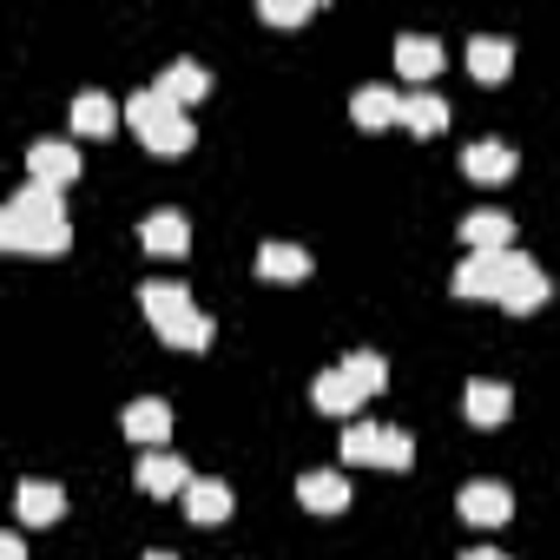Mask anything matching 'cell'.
<instances>
[{"instance_id":"obj_1","label":"cell","mask_w":560,"mask_h":560,"mask_svg":"<svg viewBox=\"0 0 560 560\" xmlns=\"http://www.w3.org/2000/svg\"><path fill=\"white\" fill-rule=\"evenodd\" d=\"M0 244L8 250H67L73 244V224H67V205L54 185H27L8 198V211H0Z\"/></svg>"},{"instance_id":"obj_2","label":"cell","mask_w":560,"mask_h":560,"mask_svg":"<svg viewBox=\"0 0 560 560\" xmlns=\"http://www.w3.org/2000/svg\"><path fill=\"white\" fill-rule=\"evenodd\" d=\"M126 119H132V132H139L159 159H178V152H191V139H198V132H191V119H185L165 93H152V86L126 100Z\"/></svg>"},{"instance_id":"obj_3","label":"cell","mask_w":560,"mask_h":560,"mask_svg":"<svg viewBox=\"0 0 560 560\" xmlns=\"http://www.w3.org/2000/svg\"><path fill=\"white\" fill-rule=\"evenodd\" d=\"M514 270H521V250H468V264L455 270V298H494L501 304Z\"/></svg>"},{"instance_id":"obj_4","label":"cell","mask_w":560,"mask_h":560,"mask_svg":"<svg viewBox=\"0 0 560 560\" xmlns=\"http://www.w3.org/2000/svg\"><path fill=\"white\" fill-rule=\"evenodd\" d=\"M409 435L402 429H376V422H350L343 429V462H370V468H409Z\"/></svg>"},{"instance_id":"obj_5","label":"cell","mask_w":560,"mask_h":560,"mask_svg":"<svg viewBox=\"0 0 560 560\" xmlns=\"http://www.w3.org/2000/svg\"><path fill=\"white\" fill-rule=\"evenodd\" d=\"M455 508H462V521H475V527H501V521L514 514V494H508L501 481H468V488L455 494Z\"/></svg>"},{"instance_id":"obj_6","label":"cell","mask_w":560,"mask_h":560,"mask_svg":"<svg viewBox=\"0 0 560 560\" xmlns=\"http://www.w3.org/2000/svg\"><path fill=\"white\" fill-rule=\"evenodd\" d=\"M27 172H34V185H73L80 178V152L73 145H60V139H34V152H27Z\"/></svg>"},{"instance_id":"obj_7","label":"cell","mask_w":560,"mask_h":560,"mask_svg":"<svg viewBox=\"0 0 560 560\" xmlns=\"http://www.w3.org/2000/svg\"><path fill=\"white\" fill-rule=\"evenodd\" d=\"M139 304H145L152 330H165V324H178V317H191V311H198V304H191V291H185V284H172V277H152V284H139Z\"/></svg>"},{"instance_id":"obj_8","label":"cell","mask_w":560,"mask_h":560,"mask_svg":"<svg viewBox=\"0 0 560 560\" xmlns=\"http://www.w3.org/2000/svg\"><path fill=\"white\" fill-rule=\"evenodd\" d=\"M298 501H304L311 514H343V508H350V481L330 475V468H311V475H298Z\"/></svg>"},{"instance_id":"obj_9","label":"cell","mask_w":560,"mask_h":560,"mask_svg":"<svg viewBox=\"0 0 560 560\" xmlns=\"http://www.w3.org/2000/svg\"><path fill=\"white\" fill-rule=\"evenodd\" d=\"M139 237H145L152 257H185V250H191V224H185L178 211H152V218L139 224Z\"/></svg>"},{"instance_id":"obj_10","label":"cell","mask_w":560,"mask_h":560,"mask_svg":"<svg viewBox=\"0 0 560 560\" xmlns=\"http://www.w3.org/2000/svg\"><path fill=\"white\" fill-rule=\"evenodd\" d=\"M462 409H468V422H475V429H501V422H508V409H514V389H508V383H468Z\"/></svg>"},{"instance_id":"obj_11","label":"cell","mask_w":560,"mask_h":560,"mask_svg":"<svg viewBox=\"0 0 560 560\" xmlns=\"http://www.w3.org/2000/svg\"><path fill=\"white\" fill-rule=\"evenodd\" d=\"M191 481H198V475H191L178 455H165V448H152V455L139 462V488H145V494H185Z\"/></svg>"},{"instance_id":"obj_12","label":"cell","mask_w":560,"mask_h":560,"mask_svg":"<svg viewBox=\"0 0 560 560\" xmlns=\"http://www.w3.org/2000/svg\"><path fill=\"white\" fill-rule=\"evenodd\" d=\"M14 508H21V521H27V527H47V521H60V514H67V488H60V481H21Z\"/></svg>"},{"instance_id":"obj_13","label":"cell","mask_w":560,"mask_h":560,"mask_svg":"<svg viewBox=\"0 0 560 560\" xmlns=\"http://www.w3.org/2000/svg\"><path fill=\"white\" fill-rule=\"evenodd\" d=\"M257 277H277V284H298V277H311V257H304V244H284V237L257 244Z\"/></svg>"},{"instance_id":"obj_14","label":"cell","mask_w":560,"mask_h":560,"mask_svg":"<svg viewBox=\"0 0 560 560\" xmlns=\"http://www.w3.org/2000/svg\"><path fill=\"white\" fill-rule=\"evenodd\" d=\"M462 172L481 178V185H494V178L514 172V145H508V139H475V145L462 152Z\"/></svg>"},{"instance_id":"obj_15","label":"cell","mask_w":560,"mask_h":560,"mask_svg":"<svg viewBox=\"0 0 560 560\" xmlns=\"http://www.w3.org/2000/svg\"><path fill=\"white\" fill-rule=\"evenodd\" d=\"M462 244L468 250H508L514 244V218L508 211H468L462 218Z\"/></svg>"},{"instance_id":"obj_16","label":"cell","mask_w":560,"mask_h":560,"mask_svg":"<svg viewBox=\"0 0 560 560\" xmlns=\"http://www.w3.org/2000/svg\"><path fill=\"white\" fill-rule=\"evenodd\" d=\"M126 435H132V442H145V448H159V442L172 435V409H165L159 396H139V402H126Z\"/></svg>"},{"instance_id":"obj_17","label":"cell","mask_w":560,"mask_h":560,"mask_svg":"<svg viewBox=\"0 0 560 560\" xmlns=\"http://www.w3.org/2000/svg\"><path fill=\"white\" fill-rule=\"evenodd\" d=\"M231 508H237V501H231V488H224V481H211V475H198V481L185 488V514H191L198 527H218Z\"/></svg>"},{"instance_id":"obj_18","label":"cell","mask_w":560,"mask_h":560,"mask_svg":"<svg viewBox=\"0 0 560 560\" xmlns=\"http://www.w3.org/2000/svg\"><path fill=\"white\" fill-rule=\"evenodd\" d=\"M508 67H514V47L501 34H475L468 40V73L475 80H508Z\"/></svg>"},{"instance_id":"obj_19","label":"cell","mask_w":560,"mask_h":560,"mask_svg":"<svg viewBox=\"0 0 560 560\" xmlns=\"http://www.w3.org/2000/svg\"><path fill=\"white\" fill-rule=\"evenodd\" d=\"M311 396H317V409H324V416H357V402H363V389H357V376H350V370H324Z\"/></svg>"},{"instance_id":"obj_20","label":"cell","mask_w":560,"mask_h":560,"mask_svg":"<svg viewBox=\"0 0 560 560\" xmlns=\"http://www.w3.org/2000/svg\"><path fill=\"white\" fill-rule=\"evenodd\" d=\"M547 291H553V284H547V270H540L534 257H521V270H514V284H508V298H501V304L527 317V311H540V304H547Z\"/></svg>"},{"instance_id":"obj_21","label":"cell","mask_w":560,"mask_h":560,"mask_svg":"<svg viewBox=\"0 0 560 560\" xmlns=\"http://www.w3.org/2000/svg\"><path fill=\"white\" fill-rule=\"evenodd\" d=\"M396 67H402L409 80H429V73L442 67V47H435V34H396Z\"/></svg>"},{"instance_id":"obj_22","label":"cell","mask_w":560,"mask_h":560,"mask_svg":"<svg viewBox=\"0 0 560 560\" xmlns=\"http://www.w3.org/2000/svg\"><path fill=\"white\" fill-rule=\"evenodd\" d=\"M205 86H211V80H205V67H191V60H172V67L159 73V86H152V93H165L172 106H191V100H205Z\"/></svg>"},{"instance_id":"obj_23","label":"cell","mask_w":560,"mask_h":560,"mask_svg":"<svg viewBox=\"0 0 560 560\" xmlns=\"http://www.w3.org/2000/svg\"><path fill=\"white\" fill-rule=\"evenodd\" d=\"M350 113H357V126H396V119H402V100H396L389 86H357Z\"/></svg>"},{"instance_id":"obj_24","label":"cell","mask_w":560,"mask_h":560,"mask_svg":"<svg viewBox=\"0 0 560 560\" xmlns=\"http://www.w3.org/2000/svg\"><path fill=\"white\" fill-rule=\"evenodd\" d=\"M402 126L422 132V139H435V132L448 126V100H442V93H409V100H402Z\"/></svg>"},{"instance_id":"obj_25","label":"cell","mask_w":560,"mask_h":560,"mask_svg":"<svg viewBox=\"0 0 560 560\" xmlns=\"http://www.w3.org/2000/svg\"><path fill=\"white\" fill-rule=\"evenodd\" d=\"M113 119H119V106H113L106 93H80V100H73V132L106 139V132H113Z\"/></svg>"},{"instance_id":"obj_26","label":"cell","mask_w":560,"mask_h":560,"mask_svg":"<svg viewBox=\"0 0 560 560\" xmlns=\"http://www.w3.org/2000/svg\"><path fill=\"white\" fill-rule=\"evenodd\" d=\"M343 370L357 376V389H363V396H376V389L389 383V363H383L376 350H350V357H343Z\"/></svg>"},{"instance_id":"obj_27","label":"cell","mask_w":560,"mask_h":560,"mask_svg":"<svg viewBox=\"0 0 560 560\" xmlns=\"http://www.w3.org/2000/svg\"><path fill=\"white\" fill-rule=\"evenodd\" d=\"M257 14H264L270 27H298V21H311L317 8H311V0H257Z\"/></svg>"},{"instance_id":"obj_28","label":"cell","mask_w":560,"mask_h":560,"mask_svg":"<svg viewBox=\"0 0 560 560\" xmlns=\"http://www.w3.org/2000/svg\"><path fill=\"white\" fill-rule=\"evenodd\" d=\"M0 560H27V540L21 534H0Z\"/></svg>"},{"instance_id":"obj_29","label":"cell","mask_w":560,"mask_h":560,"mask_svg":"<svg viewBox=\"0 0 560 560\" xmlns=\"http://www.w3.org/2000/svg\"><path fill=\"white\" fill-rule=\"evenodd\" d=\"M462 560H508V553H501V547H468Z\"/></svg>"},{"instance_id":"obj_30","label":"cell","mask_w":560,"mask_h":560,"mask_svg":"<svg viewBox=\"0 0 560 560\" xmlns=\"http://www.w3.org/2000/svg\"><path fill=\"white\" fill-rule=\"evenodd\" d=\"M145 560H178V553H145Z\"/></svg>"}]
</instances>
